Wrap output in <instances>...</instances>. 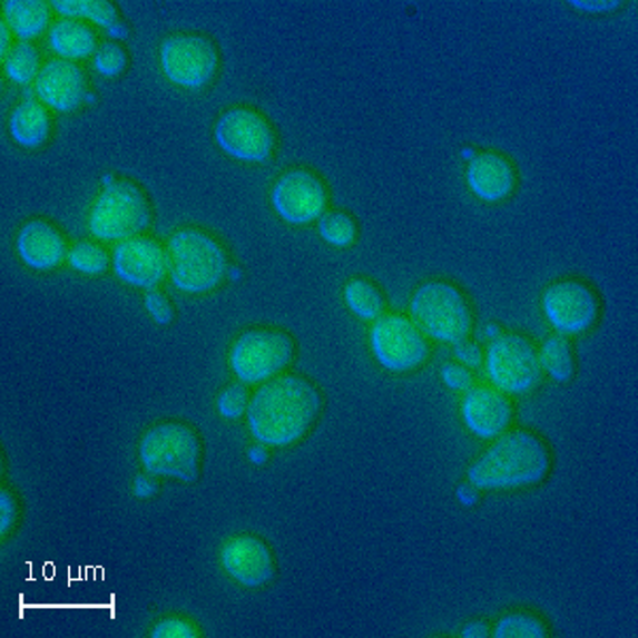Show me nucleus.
Wrapping results in <instances>:
<instances>
[{
	"label": "nucleus",
	"mask_w": 638,
	"mask_h": 638,
	"mask_svg": "<svg viewBox=\"0 0 638 638\" xmlns=\"http://www.w3.org/2000/svg\"><path fill=\"white\" fill-rule=\"evenodd\" d=\"M411 315L420 331L443 343L464 341L473 324L464 294L448 282L420 285L411 298Z\"/></svg>",
	"instance_id": "nucleus-4"
},
{
	"label": "nucleus",
	"mask_w": 638,
	"mask_h": 638,
	"mask_svg": "<svg viewBox=\"0 0 638 638\" xmlns=\"http://www.w3.org/2000/svg\"><path fill=\"white\" fill-rule=\"evenodd\" d=\"M621 2L619 0H572V7L586 11H614Z\"/></svg>",
	"instance_id": "nucleus-37"
},
{
	"label": "nucleus",
	"mask_w": 638,
	"mask_h": 638,
	"mask_svg": "<svg viewBox=\"0 0 638 638\" xmlns=\"http://www.w3.org/2000/svg\"><path fill=\"white\" fill-rule=\"evenodd\" d=\"M441 377L450 385L451 390H471L473 387V375L469 369L460 364H445L441 371Z\"/></svg>",
	"instance_id": "nucleus-34"
},
{
	"label": "nucleus",
	"mask_w": 638,
	"mask_h": 638,
	"mask_svg": "<svg viewBox=\"0 0 638 638\" xmlns=\"http://www.w3.org/2000/svg\"><path fill=\"white\" fill-rule=\"evenodd\" d=\"M114 268L121 282L154 289L166 275L168 256L165 247L154 238H126L114 252Z\"/></svg>",
	"instance_id": "nucleus-14"
},
{
	"label": "nucleus",
	"mask_w": 638,
	"mask_h": 638,
	"mask_svg": "<svg viewBox=\"0 0 638 638\" xmlns=\"http://www.w3.org/2000/svg\"><path fill=\"white\" fill-rule=\"evenodd\" d=\"M145 307L154 315L156 322H160V324H170V322H173V307H170V303H168V298H166L165 294L158 292L156 287L147 292V296H145Z\"/></svg>",
	"instance_id": "nucleus-33"
},
{
	"label": "nucleus",
	"mask_w": 638,
	"mask_h": 638,
	"mask_svg": "<svg viewBox=\"0 0 638 638\" xmlns=\"http://www.w3.org/2000/svg\"><path fill=\"white\" fill-rule=\"evenodd\" d=\"M497 638H543L547 637L543 619L532 614L504 615L494 628Z\"/></svg>",
	"instance_id": "nucleus-27"
},
{
	"label": "nucleus",
	"mask_w": 638,
	"mask_h": 638,
	"mask_svg": "<svg viewBox=\"0 0 638 638\" xmlns=\"http://www.w3.org/2000/svg\"><path fill=\"white\" fill-rule=\"evenodd\" d=\"M549 450L528 432L513 430L497 439L469 469V479L483 490H511L541 483L549 473Z\"/></svg>",
	"instance_id": "nucleus-2"
},
{
	"label": "nucleus",
	"mask_w": 638,
	"mask_h": 638,
	"mask_svg": "<svg viewBox=\"0 0 638 638\" xmlns=\"http://www.w3.org/2000/svg\"><path fill=\"white\" fill-rule=\"evenodd\" d=\"M543 311L556 331L579 334L596 324L600 303L590 285L579 279H560L544 289Z\"/></svg>",
	"instance_id": "nucleus-12"
},
{
	"label": "nucleus",
	"mask_w": 638,
	"mask_h": 638,
	"mask_svg": "<svg viewBox=\"0 0 638 638\" xmlns=\"http://www.w3.org/2000/svg\"><path fill=\"white\" fill-rule=\"evenodd\" d=\"M156 490H158V483H156L154 479H149V474L137 477V481H135V492H137L139 497H151V494H156Z\"/></svg>",
	"instance_id": "nucleus-38"
},
{
	"label": "nucleus",
	"mask_w": 638,
	"mask_h": 638,
	"mask_svg": "<svg viewBox=\"0 0 638 638\" xmlns=\"http://www.w3.org/2000/svg\"><path fill=\"white\" fill-rule=\"evenodd\" d=\"M345 303L362 320H377L385 305L377 285L362 277L345 285Z\"/></svg>",
	"instance_id": "nucleus-24"
},
{
	"label": "nucleus",
	"mask_w": 638,
	"mask_h": 638,
	"mask_svg": "<svg viewBox=\"0 0 638 638\" xmlns=\"http://www.w3.org/2000/svg\"><path fill=\"white\" fill-rule=\"evenodd\" d=\"M455 355L464 362V364H469V366H477L479 362H481V352H479V347L471 343V341H460V343H455Z\"/></svg>",
	"instance_id": "nucleus-36"
},
{
	"label": "nucleus",
	"mask_w": 638,
	"mask_h": 638,
	"mask_svg": "<svg viewBox=\"0 0 638 638\" xmlns=\"http://www.w3.org/2000/svg\"><path fill=\"white\" fill-rule=\"evenodd\" d=\"M294 357V341L284 331H245L230 350V369L243 383H261L279 375Z\"/></svg>",
	"instance_id": "nucleus-8"
},
{
	"label": "nucleus",
	"mask_w": 638,
	"mask_h": 638,
	"mask_svg": "<svg viewBox=\"0 0 638 638\" xmlns=\"http://www.w3.org/2000/svg\"><path fill=\"white\" fill-rule=\"evenodd\" d=\"M485 369L498 390L507 394H528L543 377L539 352L523 334H498L488 347Z\"/></svg>",
	"instance_id": "nucleus-7"
},
{
	"label": "nucleus",
	"mask_w": 638,
	"mask_h": 638,
	"mask_svg": "<svg viewBox=\"0 0 638 638\" xmlns=\"http://www.w3.org/2000/svg\"><path fill=\"white\" fill-rule=\"evenodd\" d=\"M322 411L320 390L305 377L268 379L252 396L247 425L252 436L271 448H287L301 441Z\"/></svg>",
	"instance_id": "nucleus-1"
},
{
	"label": "nucleus",
	"mask_w": 638,
	"mask_h": 638,
	"mask_svg": "<svg viewBox=\"0 0 638 638\" xmlns=\"http://www.w3.org/2000/svg\"><path fill=\"white\" fill-rule=\"evenodd\" d=\"M328 192L324 181L307 168L284 173L273 188V207L289 224H308L326 213Z\"/></svg>",
	"instance_id": "nucleus-13"
},
{
	"label": "nucleus",
	"mask_w": 638,
	"mask_h": 638,
	"mask_svg": "<svg viewBox=\"0 0 638 638\" xmlns=\"http://www.w3.org/2000/svg\"><path fill=\"white\" fill-rule=\"evenodd\" d=\"M95 67L96 71L109 75V77L119 75L126 67V51L119 48L118 43L107 41L96 49Z\"/></svg>",
	"instance_id": "nucleus-31"
},
{
	"label": "nucleus",
	"mask_w": 638,
	"mask_h": 638,
	"mask_svg": "<svg viewBox=\"0 0 638 638\" xmlns=\"http://www.w3.org/2000/svg\"><path fill=\"white\" fill-rule=\"evenodd\" d=\"M37 95L58 111H72L86 96V75L69 60H49L37 75Z\"/></svg>",
	"instance_id": "nucleus-17"
},
{
	"label": "nucleus",
	"mask_w": 638,
	"mask_h": 638,
	"mask_svg": "<svg viewBox=\"0 0 638 638\" xmlns=\"http://www.w3.org/2000/svg\"><path fill=\"white\" fill-rule=\"evenodd\" d=\"M198 436L189 425L181 422L156 424L143 436V469L149 474L194 481L198 477Z\"/></svg>",
	"instance_id": "nucleus-6"
},
{
	"label": "nucleus",
	"mask_w": 638,
	"mask_h": 638,
	"mask_svg": "<svg viewBox=\"0 0 638 638\" xmlns=\"http://www.w3.org/2000/svg\"><path fill=\"white\" fill-rule=\"evenodd\" d=\"M154 638H194L198 637V632L194 630V626L181 619V617H166L163 621H158L151 630Z\"/></svg>",
	"instance_id": "nucleus-32"
},
{
	"label": "nucleus",
	"mask_w": 638,
	"mask_h": 638,
	"mask_svg": "<svg viewBox=\"0 0 638 638\" xmlns=\"http://www.w3.org/2000/svg\"><path fill=\"white\" fill-rule=\"evenodd\" d=\"M371 347L379 364L392 373L413 371L428 357L424 332L399 313L379 315L371 328Z\"/></svg>",
	"instance_id": "nucleus-9"
},
{
	"label": "nucleus",
	"mask_w": 638,
	"mask_h": 638,
	"mask_svg": "<svg viewBox=\"0 0 638 638\" xmlns=\"http://www.w3.org/2000/svg\"><path fill=\"white\" fill-rule=\"evenodd\" d=\"M4 71L9 79L18 84H28L35 75H39V51L28 41L18 46H11L9 53L4 56Z\"/></svg>",
	"instance_id": "nucleus-26"
},
{
	"label": "nucleus",
	"mask_w": 638,
	"mask_h": 638,
	"mask_svg": "<svg viewBox=\"0 0 638 638\" xmlns=\"http://www.w3.org/2000/svg\"><path fill=\"white\" fill-rule=\"evenodd\" d=\"M249 406V392L243 383H230L217 396V409L224 418L237 420Z\"/></svg>",
	"instance_id": "nucleus-30"
},
{
	"label": "nucleus",
	"mask_w": 638,
	"mask_h": 638,
	"mask_svg": "<svg viewBox=\"0 0 638 638\" xmlns=\"http://www.w3.org/2000/svg\"><path fill=\"white\" fill-rule=\"evenodd\" d=\"M16 521H18V500L13 498L11 492L2 490V494H0V532H2V537L16 526Z\"/></svg>",
	"instance_id": "nucleus-35"
},
{
	"label": "nucleus",
	"mask_w": 638,
	"mask_h": 638,
	"mask_svg": "<svg viewBox=\"0 0 638 638\" xmlns=\"http://www.w3.org/2000/svg\"><path fill=\"white\" fill-rule=\"evenodd\" d=\"M222 567L245 588H261L275 577V562L268 544L252 534H241L224 544Z\"/></svg>",
	"instance_id": "nucleus-15"
},
{
	"label": "nucleus",
	"mask_w": 638,
	"mask_h": 638,
	"mask_svg": "<svg viewBox=\"0 0 638 638\" xmlns=\"http://www.w3.org/2000/svg\"><path fill=\"white\" fill-rule=\"evenodd\" d=\"M2 13L7 26L24 41L39 37L49 22V4L43 0H4Z\"/></svg>",
	"instance_id": "nucleus-21"
},
{
	"label": "nucleus",
	"mask_w": 638,
	"mask_h": 638,
	"mask_svg": "<svg viewBox=\"0 0 638 638\" xmlns=\"http://www.w3.org/2000/svg\"><path fill=\"white\" fill-rule=\"evenodd\" d=\"M53 7L60 13L75 18H90L107 28L118 24V9L109 0H56Z\"/></svg>",
	"instance_id": "nucleus-25"
},
{
	"label": "nucleus",
	"mask_w": 638,
	"mask_h": 638,
	"mask_svg": "<svg viewBox=\"0 0 638 638\" xmlns=\"http://www.w3.org/2000/svg\"><path fill=\"white\" fill-rule=\"evenodd\" d=\"M49 43L65 58H81L95 51L96 37L90 26L65 18L51 26Z\"/></svg>",
	"instance_id": "nucleus-22"
},
{
	"label": "nucleus",
	"mask_w": 638,
	"mask_h": 638,
	"mask_svg": "<svg viewBox=\"0 0 638 638\" xmlns=\"http://www.w3.org/2000/svg\"><path fill=\"white\" fill-rule=\"evenodd\" d=\"M462 418L477 436L494 439L511 424L513 409L509 399L494 387H471L462 401Z\"/></svg>",
	"instance_id": "nucleus-16"
},
{
	"label": "nucleus",
	"mask_w": 638,
	"mask_h": 638,
	"mask_svg": "<svg viewBox=\"0 0 638 638\" xmlns=\"http://www.w3.org/2000/svg\"><path fill=\"white\" fill-rule=\"evenodd\" d=\"M215 141L233 158L243 163H262L275 149L273 126L249 107L224 111L215 124Z\"/></svg>",
	"instance_id": "nucleus-10"
},
{
	"label": "nucleus",
	"mask_w": 638,
	"mask_h": 638,
	"mask_svg": "<svg viewBox=\"0 0 638 638\" xmlns=\"http://www.w3.org/2000/svg\"><path fill=\"white\" fill-rule=\"evenodd\" d=\"M49 128H51V121H49L48 111L35 98H26L11 111V118H9L11 137L24 147H39L48 139Z\"/></svg>",
	"instance_id": "nucleus-20"
},
{
	"label": "nucleus",
	"mask_w": 638,
	"mask_h": 638,
	"mask_svg": "<svg viewBox=\"0 0 638 638\" xmlns=\"http://www.w3.org/2000/svg\"><path fill=\"white\" fill-rule=\"evenodd\" d=\"M166 256L173 284L189 294L212 292L228 271L224 247L198 228L177 230L168 241Z\"/></svg>",
	"instance_id": "nucleus-3"
},
{
	"label": "nucleus",
	"mask_w": 638,
	"mask_h": 638,
	"mask_svg": "<svg viewBox=\"0 0 638 638\" xmlns=\"http://www.w3.org/2000/svg\"><path fill=\"white\" fill-rule=\"evenodd\" d=\"M166 77L184 88H203L217 71V48L209 37L181 32L168 37L160 48Z\"/></svg>",
	"instance_id": "nucleus-11"
},
{
	"label": "nucleus",
	"mask_w": 638,
	"mask_h": 638,
	"mask_svg": "<svg viewBox=\"0 0 638 638\" xmlns=\"http://www.w3.org/2000/svg\"><path fill=\"white\" fill-rule=\"evenodd\" d=\"M469 188L473 189L481 200L498 203L513 194L516 189V168L494 151L477 154L467 170Z\"/></svg>",
	"instance_id": "nucleus-18"
},
{
	"label": "nucleus",
	"mask_w": 638,
	"mask_h": 638,
	"mask_svg": "<svg viewBox=\"0 0 638 638\" xmlns=\"http://www.w3.org/2000/svg\"><path fill=\"white\" fill-rule=\"evenodd\" d=\"M69 262L72 268L86 275H100L109 266V256L102 247H98L90 241H81L69 252Z\"/></svg>",
	"instance_id": "nucleus-29"
},
{
	"label": "nucleus",
	"mask_w": 638,
	"mask_h": 638,
	"mask_svg": "<svg viewBox=\"0 0 638 638\" xmlns=\"http://www.w3.org/2000/svg\"><path fill=\"white\" fill-rule=\"evenodd\" d=\"M539 360H541V369L556 381H568L575 373L572 345L567 336H560V334L549 336L541 347Z\"/></svg>",
	"instance_id": "nucleus-23"
},
{
	"label": "nucleus",
	"mask_w": 638,
	"mask_h": 638,
	"mask_svg": "<svg viewBox=\"0 0 638 638\" xmlns=\"http://www.w3.org/2000/svg\"><path fill=\"white\" fill-rule=\"evenodd\" d=\"M320 235L336 247L354 243L355 224L352 215L345 212H326L320 217Z\"/></svg>",
	"instance_id": "nucleus-28"
},
{
	"label": "nucleus",
	"mask_w": 638,
	"mask_h": 638,
	"mask_svg": "<svg viewBox=\"0 0 638 638\" xmlns=\"http://www.w3.org/2000/svg\"><path fill=\"white\" fill-rule=\"evenodd\" d=\"M20 258L35 271H51L65 261L67 243L46 219H30L18 235Z\"/></svg>",
	"instance_id": "nucleus-19"
},
{
	"label": "nucleus",
	"mask_w": 638,
	"mask_h": 638,
	"mask_svg": "<svg viewBox=\"0 0 638 638\" xmlns=\"http://www.w3.org/2000/svg\"><path fill=\"white\" fill-rule=\"evenodd\" d=\"M462 635H464V637H488V635H490V628H488L485 621H473V624H469V626L464 628Z\"/></svg>",
	"instance_id": "nucleus-39"
},
{
	"label": "nucleus",
	"mask_w": 638,
	"mask_h": 638,
	"mask_svg": "<svg viewBox=\"0 0 638 638\" xmlns=\"http://www.w3.org/2000/svg\"><path fill=\"white\" fill-rule=\"evenodd\" d=\"M151 222L149 200L137 184L116 179L96 196L90 213V230L102 241L137 237Z\"/></svg>",
	"instance_id": "nucleus-5"
}]
</instances>
